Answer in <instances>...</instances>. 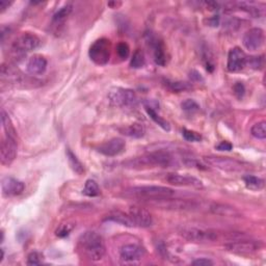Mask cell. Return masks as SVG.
Wrapping results in <instances>:
<instances>
[{
	"label": "cell",
	"mask_w": 266,
	"mask_h": 266,
	"mask_svg": "<svg viewBox=\"0 0 266 266\" xmlns=\"http://www.w3.org/2000/svg\"><path fill=\"white\" fill-rule=\"evenodd\" d=\"M209 211L213 214L227 216V217H241L240 211H238L233 206L227 204H220V203H211L209 205Z\"/></svg>",
	"instance_id": "cell-22"
},
{
	"label": "cell",
	"mask_w": 266,
	"mask_h": 266,
	"mask_svg": "<svg viewBox=\"0 0 266 266\" xmlns=\"http://www.w3.org/2000/svg\"><path fill=\"white\" fill-rule=\"evenodd\" d=\"M165 180L175 186H184V187H192V188H203L204 184L201 180L196 177L188 176V175H180V174H167Z\"/></svg>",
	"instance_id": "cell-16"
},
{
	"label": "cell",
	"mask_w": 266,
	"mask_h": 266,
	"mask_svg": "<svg viewBox=\"0 0 266 266\" xmlns=\"http://www.w3.org/2000/svg\"><path fill=\"white\" fill-rule=\"evenodd\" d=\"M43 260V255L39 252H32L27 256V265H40Z\"/></svg>",
	"instance_id": "cell-40"
},
{
	"label": "cell",
	"mask_w": 266,
	"mask_h": 266,
	"mask_svg": "<svg viewBox=\"0 0 266 266\" xmlns=\"http://www.w3.org/2000/svg\"><path fill=\"white\" fill-rule=\"evenodd\" d=\"M148 43L150 44L153 50V57L156 65L164 67L166 64V54H165V47L163 42L155 37L154 35H149Z\"/></svg>",
	"instance_id": "cell-19"
},
{
	"label": "cell",
	"mask_w": 266,
	"mask_h": 266,
	"mask_svg": "<svg viewBox=\"0 0 266 266\" xmlns=\"http://www.w3.org/2000/svg\"><path fill=\"white\" fill-rule=\"evenodd\" d=\"M40 39L31 33H24L19 36L11 45L10 54L14 61H20L26 53L37 49L40 46Z\"/></svg>",
	"instance_id": "cell-5"
},
{
	"label": "cell",
	"mask_w": 266,
	"mask_h": 266,
	"mask_svg": "<svg viewBox=\"0 0 266 266\" xmlns=\"http://www.w3.org/2000/svg\"><path fill=\"white\" fill-rule=\"evenodd\" d=\"M175 163L174 155L167 150H157L149 152L141 156L131 158L123 164L127 168L132 170H143L152 167H168Z\"/></svg>",
	"instance_id": "cell-1"
},
{
	"label": "cell",
	"mask_w": 266,
	"mask_h": 266,
	"mask_svg": "<svg viewBox=\"0 0 266 266\" xmlns=\"http://www.w3.org/2000/svg\"><path fill=\"white\" fill-rule=\"evenodd\" d=\"M233 91H234V94H235L237 98L241 99V98H244V96L246 94V86L243 82H236L234 84Z\"/></svg>",
	"instance_id": "cell-41"
},
{
	"label": "cell",
	"mask_w": 266,
	"mask_h": 266,
	"mask_svg": "<svg viewBox=\"0 0 266 266\" xmlns=\"http://www.w3.org/2000/svg\"><path fill=\"white\" fill-rule=\"evenodd\" d=\"M144 107H146V111H147L148 115L154 121V122H155L159 127H161V128H162L163 130H165V131H170V130H171V125H170V123H168L167 121L164 120L163 117H161V116L156 112V110H155L154 108H152V107L149 106V105H146Z\"/></svg>",
	"instance_id": "cell-27"
},
{
	"label": "cell",
	"mask_w": 266,
	"mask_h": 266,
	"mask_svg": "<svg viewBox=\"0 0 266 266\" xmlns=\"http://www.w3.org/2000/svg\"><path fill=\"white\" fill-rule=\"evenodd\" d=\"M182 135H183L185 140L191 141V142H198V141H200L202 139L201 134H199L196 131L188 130V129H185V128L182 130Z\"/></svg>",
	"instance_id": "cell-38"
},
{
	"label": "cell",
	"mask_w": 266,
	"mask_h": 266,
	"mask_svg": "<svg viewBox=\"0 0 266 266\" xmlns=\"http://www.w3.org/2000/svg\"><path fill=\"white\" fill-rule=\"evenodd\" d=\"M79 246L85 257L92 261H100L106 253L102 236L95 231L85 232L79 239Z\"/></svg>",
	"instance_id": "cell-4"
},
{
	"label": "cell",
	"mask_w": 266,
	"mask_h": 266,
	"mask_svg": "<svg viewBox=\"0 0 266 266\" xmlns=\"http://www.w3.org/2000/svg\"><path fill=\"white\" fill-rule=\"evenodd\" d=\"M125 148H126V142L123 138L113 137L101 143L98 147V152L105 156L113 157L120 155L121 153H123Z\"/></svg>",
	"instance_id": "cell-15"
},
{
	"label": "cell",
	"mask_w": 266,
	"mask_h": 266,
	"mask_svg": "<svg viewBox=\"0 0 266 266\" xmlns=\"http://www.w3.org/2000/svg\"><path fill=\"white\" fill-rule=\"evenodd\" d=\"M144 256V249L136 244L125 245L120 250V257L125 262H134Z\"/></svg>",
	"instance_id": "cell-20"
},
{
	"label": "cell",
	"mask_w": 266,
	"mask_h": 266,
	"mask_svg": "<svg viewBox=\"0 0 266 266\" xmlns=\"http://www.w3.org/2000/svg\"><path fill=\"white\" fill-rule=\"evenodd\" d=\"M25 189V184L12 177H6L2 181V190L5 197H16Z\"/></svg>",
	"instance_id": "cell-18"
},
{
	"label": "cell",
	"mask_w": 266,
	"mask_h": 266,
	"mask_svg": "<svg viewBox=\"0 0 266 266\" xmlns=\"http://www.w3.org/2000/svg\"><path fill=\"white\" fill-rule=\"evenodd\" d=\"M175 193L176 191L174 189L166 186L146 185L126 188L122 192V197L130 200L149 202L165 198H172L175 196Z\"/></svg>",
	"instance_id": "cell-2"
},
{
	"label": "cell",
	"mask_w": 266,
	"mask_h": 266,
	"mask_svg": "<svg viewBox=\"0 0 266 266\" xmlns=\"http://www.w3.org/2000/svg\"><path fill=\"white\" fill-rule=\"evenodd\" d=\"M225 10L232 12L233 10L244 11L254 18H261L265 16V5L254 2H234L225 4Z\"/></svg>",
	"instance_id": "cell-11"
},
{
	"label": "cell",
	"mask_w": 266,
	"mask_h": 266,
	"mask_svg": "<svg viewBox=\"0 0 266 266\" xmlns=\"http://www.w3.org/2000/svg\"><path fill=\"white\" fill-rule=\"evenodd\" d=\"M163 84L165 85V87L171 91L173 93H181V92H186L192 88V85L188 82L185 81H173V80H164Z\"/></svg>",
	"instance_id": "cell-25"
},
{
	"label": "cell",
	"mask_w": 266,
	"mask_h": 266,
	"mask_svg": "<svg viewBox=\"0 0 266 266\" xmlns=\"http://www.w3.org/2000/svg\"><path fill=\"white\" fill-rule=\"evenodd\" d=\"M232 148H233L232 143L229 142V141H226V140L220 142V143L216 146V149L219 150V151H231Z\"/></svg>",
	"instance_id": "cell-42"
},
{
	"label": "cell",
	"mask_w": 266,
	"mask_h": 266,
	"mask_svg": "<svg viewBox=\"0 0 266 266\" xmlns=\"http://www.w3.org/2000/svg\"><path fill=\"white\" fill-rule=\"evenodd\" d=\"M109 102L119 107H127L134 105L137 101L134 91L124 87H114L108 93Z\"/></svg>",
	"instance_id": "cell-10"
},
{
	"label": "cell",
	"mask_w": 266,
	"mask_h": 266,
	"mask_svg": "<svg viewBox=\"0 0 266 266\" xmlns=\"http://www.w3.org/2000/svg\"><path fill=\"white\" fill-rule=\"evenodd\" d=\"M247 55L239 47H234L229 51L227 68L230 72H239L246 67Z\"/></svg>",
	"instance_id": "cell-17"
},
{
	"label": "cell",
	"mask_w": 266,
	"mask_h": 266,
	"mask_svg": "<svg viewBox=\"0 0 266 266\" xmlns=\"http://www.w3.org/2000/svg\"><path fill=\"white\" fill-rule=\"evenodd\" d=\"M75 228V225L73 223H66V224H62L55 231V235L57 237H61V238H64V237H67L72 231H73V229Z\"/></svg>",
	"instance_id": "cell-36"
},
{
	"label": "cell",
	"mask_w": 266,
	"mask_h": 266,
	"mask_svg": "<svg viewBox=\"0 0 266 266\" xmlns=\"http://www.w3.org/2000/svg\"><path fill=\"white\" fill-rule=\"evenodd\" d=\"M146 64V58H144V54L140 49H136L131 57L130 61V67L133 69H140Z\"/></svg>",
	"instance_id": "cell-33"
},
{
	"label": "cell",
	"mask_w": 266,
	"mask_h": 266,
	"mask_svg": "<svg viewBox=\"0 0 266 266\" xmlns=\"http://www.w3.org/2000/svg\"><path fill=\"white\" fill-rule=\"evenodd\" d=\"M264 66V56L259 55V56H247L246 61V67H249L254 70H261Z\"/></svg>",
	"instance_id": "cell-34"
},
{
	"label": "cell",
	"mask_w": 266,
	"mask_h": 266,
	"mask_svg": "<svg viewBox=\"0 0 266 266\" xmlns=\"http://www.w3.org/2000/svg\"><path fill=\"white\" fill-rule=\"evenodd\" d=\"M122 133L124 135L129 136V137L140 138V137H142L144 135V133H146V129H144L142 124L135 123V124H132V125L124 128L122 130Z\"/></svg>",
	"instance_id": "cell-28"
},
{
	"label": "cell",
	"mask_w": 266,
	"mask_h": 266,
	"mask_svg": "<svg viewBox=\"0 0 266 266\" xmlns=\"http://www.w3.org/2000/svg\"><path fill=\"white\" fill-rule=\"evenodd\" d=\"M251 134L257 139H265L266 138V122L261 121V122L256 123L251 128Z\"/></svg>",
	"instance_id": "cell-31"
},
{
	"label": "cell",
	"mask_w": 266,
	"mask_h": 266,
	"mask_svg": "<svg viewBox=\"0 0 266 266\" xmlns=\"http://www.w3.org/2000/svg\"><path fill=\"white\" fill-rule=\"evenodd\" d=\"M18 144L17 139L11 135H5L2 140V147H0V159L4 165H11L17 156Z\"/></svg>",
	"instance_id": "cell-12"
},
{
	"label": "cell",
	"mask_w": 266,
	"mask_h": 266,
	"mask_svg": "<svg viewBox=\"0 0 266 266\" xmlns=\"http://www.w3.org/2000/svg\"><path fill=\"white\" fill-rule=\"evenodd\" d=\"M111 43L106 38H100L95 41L88 50L90 58L98 66H105L110 60Z\"/></svg>",
	"instance_id": "cell-8"
},
{
	"label": "cell",
	"mask_w": 266,
	"mask_h": 266,
	"mask_svg": "<svg viewBox=\"0 0 266 266\" xmlns=\"http://www.w3.org/2000/svg\"><path fill=\"white\" fill-rule=\"evenodd\" d=\"M202 57H203V62L206 66V69L209 72H213L214 70V61H213V55L211 53V51L208 49L207 47L203 48V51H202Z\"/></svg>",
	"instance_id": "cell-35"
},
{
	"label": "cell",
	"mask_w": 266,
	"mask_h": 266,
	"mask_svg": "<svg viewBox=\"0 0 266 266\" xmlns=\"http://www.w3.org/2000/svg\"><path fill=\"white\" fill-rule=\"evenodd\" d=\"M47 60L40 54H35L33 55L26 65V70L28 73L33 76H40L43 75L46 70H47Z\"/></svg>",
	"instance_id": "cell-21"
},
{
	"label": "cell",
	"mask_w": 266,
	"mask_h": 266,
	"mask_svg": "<svg viewBox=\"0 0 266 266\" xmlns=\"http://www.w3.org/2000/svg\"><path fill=\"white\" fill-rule=\"evenodd\" d=\"M192 265H196V266H208V265H213V262L209 259L206 258H201V259H197L191 263Z\"/></svg>",
	"instance_id": "cell-43"
},
{
	"label": "cell",
	"mask_w": 266,
	"mask_h": 266,
	"mask_svg": "<svg viewBox=\"0 0 266 266\" xmlns=\"http://www.w3.org/2000/svg\"><path fill=\"white\" fill-rule=\"evenodd\" d=\"M181 107L183 110H185L187 112H196V111L200 110V105L192 99H187L184 102H182Z\"/></svg>",
	"instance_id": "cell-39"
},
{
	"label": "cell",
	"mask_w": 266,
	"mask_h": 266,
	"mask_svg": "<svg viewBox=\"0 0 266 266\" xmlns=\"http://www.w3.org/2000/svg\"><path fill=\"white\" fill-rule=\"evenodd\" d=\"M244 181L246 183V186L252 190H260L264 187V180L256 177V176H252V175H247L244 177Z\"/></svg>",
	"instance_id": "cell-29"
},
{
	"label": "cell",
	"mask_w": 266,
	"mask_h": 266,
	"mask_svg": "<svg viewBox=\"0 0 266 266\" xmlns=\"http://www.w3.org/2000/svg\"><path fill=\"white\" fill-rule=\"evenodd\" d=\"M11 5H12V3L7 2V0H2V2H0V12L4 13L7 9H9V7Z\"/></svg>",
	"instance_id": "cell-44"
},
{
	"label": "cell",
	"mask_w": 266,
	"mask_h": 266,
	"mask_svg": "<svg viewBox=\"0 0 266 266\" xmlns=\"http://www.w3.org/2000/svg\"><path fill=\"white\" fill-rule=\"evenodd\" d=\"M116 53L120 58H122V60L128 58L129 54H130V48H129L128 44L125 42H120L116 45Z\"/></svg>",
	"instance_id": "cell-37"
},
{
	"label": "cell",
	"mask_w": 266,
	"mask_h": 266,
	"mask_svg": "<svg viewBox=\"0 0 266 266\" xmlns=\"http://www.w3.org/2000/svg\"><path fill=\"white\" fill-rule=\"evenodd\" d=\"M128 213L131 216L135 228H149L154 223L151 213L142 207L132 206L130 207Z\"/></svg>",
	"instance_id": "cell-14"
},
{
	"label": "cell",
	"mask_w": 266,
	"mask_h": 266,
	"mask_svg": "<svg viewBox=\"0 0 266 266\" xmlns=\"http://www.w3.org/2000/svg\"><path fill=\"white\" fill-rule=\"evenodd\" d=\"M107 221H111L113 223L120 224L122 226L128 227V228H135L134 223L131 219V216L128 212H123V211H120V210H115L110 212L107 217H106Z\"/></svg>",
	"instance_id": "cell-23"
},
{
	"label": "cell",
	"mask_w": 266,
	"mask_h": 266,
	"mask_svg": "<svg viewBox=\"0 0 266 266\" xmlns=\"http://www.w3.org/2000/svg\"><path fill=\"white\" fill-rule=\"evenodd\" d=\"M72 9H73V7L71 5H66L62 7L52 17V25L55 27L62 26L68 19V17L71 15Z\"/></svg>",
	"instance_id": "cell-24"
},
{
	"label": "cell",
	"mask_w": 266,
	"mask_h": 266,
	"mask_svg": "<svg viewBox=\"0 0 266 266\" xmlns=\"http://www.w3.org/2000/svg\"><path fill=\"white\" fill-rule=\"evenodd\" d=\"M181 235L186 240L190 243L196 244H208L214 243V241L221 239L224 236L229 237L230 240L243 238L246 234L238 233V232H230L221 234L219 231L211 230V229H203V228H184L181 230Z\"/></svg>",
	"instance_id": "cell-3"
},
{
	"label": "cell",
	"mask_w": 266,
	"mask_h": 266,
	"mask_svg": "<svg viewBox=\"0 0 266 266\" xmlns=\"http://www.w3.org/2000/svg\"><path fill=\"white\" fill-rule=\"evenodd\" d=\"M203 160L208 165L226 172H245L249 171L251 168V165L249 163L231 157L209 155L205 156Z\"/></svg>",
	"instance_id": "cell-6"
},
{
	"label": "cell",
	"mask_w": 266,
	"mask_h": 266,
	"mask_svg": "<svg viewBox=\"0 0 266 266\" xmlns=\"http://www.w3.org/2000/svg\"><path fill=\"white\" fill-rule=\"evenodd\" d=\"M83 193L86 197H97L100 195V187L96 181L88 179L86 180L85 184H84V188H83Z\"/></svg>",
	"instance_id": "cell-30"
},
{
	"label": "cell",
	"mask_w": 266,
	"mask_h": 266,
	"mask_svg": "<svg viewBox=\"0 0 266 266\" xmlns=\"http://www.w3.org/2000/svg\"><path fill=\"white\" fill-rule=\"evenodd\" d=\"M2 123H3V127L6 131V134L16 137V130L13 126V123H12L9 114L5 111V109L2 110Z\"/></svg>",
	"instance_id": "cell-32"
},
{
	"label": "cell",
	"mask_w": 266,
	"mask_h": 266,
	"mask_svg": "<svg viewBox=\"0 0 266 266\" xmlns=\"http://www.w3.org/2000/svg\"><path fill=\"white\" fill-rule=\"evenodd\" d=\"M224 248L231 253L249 255L258 252L262 248V243L259 240H254L250 239L249 237H245L228 241L224 246Z\"/></svg>",
	"instance_id": "cell-9"
},
{
	"label": "cell",
	"mask_w": 266,
	"mask_h": 266,
	"mask_svg": "<svg viewBox=\"0 0 266 266\" xmlns=\"http://www.w3.org/2000/svg\"><path fill=\"white\" fill-rule=\"evenodd\" d=\"M265 41V35L263 29L259 27H254L248 31L244 38L243 43L244 46L250 51H256L263 46Z\"/></svg>",
	"instance_id": "cell-13"
},
{
	"label": "cell",
	"mask_w": 266,
	"mask_h": 266,
	"mask_svg": "<svg viewBox=\"0 0 266 266\" xmlns=\"http://www.w3.org/2000/svg\"><path fill=\"white\" fill-rule=\"evenodd\" d=\"M66 154H67V158H68L69 164H70L72 170H73L78 175H82L84 173V166L81 163V161L77 158V156L70 149H67Z\"/></svg>",
	"instance_id": "cell-26"
},
{
	"label": "cell",
	"mask_w": 266,
	"mask_h": 266,
	"mask_svg": "<svg viewBox=\"0 0 266 266\" xmlns=\"http://www.w3.org/2000/svg\"><path fill=\"white\" fill-rule=\"evenodd\" d=\"M148 205L154 206L156 208L166 209V210H175V211H195L201 208V204L195 200L188 199H173L165 198L160 200H154L144 202Z\"/></svg>",
	"instance_id": "cell-7"
}]
</instances>
